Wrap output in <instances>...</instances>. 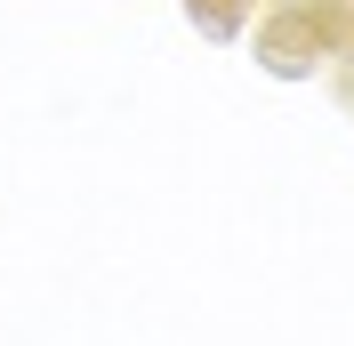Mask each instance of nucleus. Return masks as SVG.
Here are the masks:
<instances>
[{"label":"nucleus","instance_id":"f257e3e1","mask_svg":"<svg viewBox=\"0 0 354 346\" xmlns=\"http://www.w3.org/2000/svg\"><path fill=\"white\" fill-rule=\"evenodd\" d=\"M258 65L298 81V73H322L330 57H346L354 41V0H258Z\"/></svg>","mask_w":354,"mask_h":346},{"label":"nucleus","instance_id":"f03ea898","mask_svg":"<svg viewBox=\"0 0 354 346\" xmlns=\"http://www.w3.org/2000/svg\"><path fill=\"white\" fill-rule=\"evenodd\" d=\"M185 17H194V33H209V41H242L250 24H258V0H177Z\"/></svg>","mask_w":354,"mask_h":346},{"label":"nucleus","instance_id":"7ed1b4c3","mask_svg":"<svg viewBox=\"0 0 354 346\" xmlns=\"http://www.w3.org/2000/svg\"><path fill=\"white\" fill-rule=\"evenodd\" d=\"M338 65H354V41H346V57H338Z\"/></svg>","mask_w":354,"mask_h":346}]
</instances>
